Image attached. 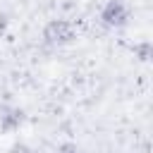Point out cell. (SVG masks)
<instances>
[{
	"mask_svg": "<svg viewBox=\"0 0 153 153\" xmlns=\"http://www.w3.org/2000/svg\"><path fill=\"white\" fill-rule=\"evenodd\" d=\"M74 36H76V29L67 19H50L43 26V41L48 45H67L74 41Z\"/></svg>",
	"mask_w": 153,
	"mask_h": 153,
	"instance_id": "1",
	"label": "cell"
},
{
	"mask_svg": "<svg viewBox=\"0 0 153 153\" xmlns=\"http://www.w3.org/2000/svg\"><path fill=\"white\" fill-rule=\"evenodd\" d=\"M100 22L110 29H120L129 22V7L122 0H108L100 10Z\"/></svg>",
	"mask_w": 153,
	"mask_h": 153,
	"instance_id": "2",
	"label": "cell"
},
{
	"mask_svg": "<svg viewBox=\"0 0 153 153\" xmlns=\"http://www.w3.org/2000/svg\"><path fill=\"white\" fill-rule=\"evenodd\" d=\"M24 122V112L14 105H0V131H17Z\"/></svg>",
	"mask_w": 153,
	"mask_h": 153,
	"instance_id": "3",
	"label": "cell"
},
{
	"mask_svg": "<svg viewBox=\"0 0 153 153\" xmlns=\"http://www.w3.org/2000/svg\"><path fill=\"white\" fill-rule=\"evenodd\" d=\"M134 50H136V55H139V60H141V62H146V60L151 57V43H148V41H143V43L134 45Z\"/></svg>",
	"mask_w": 153,
	"mask_h": 153,
	"instance_id": "4",
	"label": "cell"
},
{
	"mask_svg": "<svg viewBox=\"0 0 153 153\" xmlns=\"http://www.w3.org/2000/svg\"><path fill=\"white\" fill-rule=\"evenodd\" d=\"M55 153H79V148H76L74 143H60V146L55 148Z\"/></svg>",
	"mask_w": 153,
	"mask_h": 153,
	"instance_id": "5",
	"label": "cell"
},
{
	"mask_svg": "<svg viewBox=\"0 0 153 153\" xmlns=\"http://www.w3.org/2000/svg\"><path fill=\"white\" fill-rule=\"evenodd\" d=\"M12 153H36V151L26 143H17V146H12Z\"/></svg>",
	"mask_w": 153,
	"mask_h": 153,
	"instance_id": "6",
	"label": "cell"
}]
</instances>
